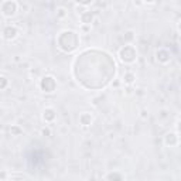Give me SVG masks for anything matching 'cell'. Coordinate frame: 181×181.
I'll list each match as a JSON object with an SVG mask.
<instances>
[{
	"label": "cell",
	"mask_w": 181,
	"mask_h": 181,
	"mask_svg": "<svg viewBox=\"0 0 181 181\" xmlns=\"http://www.w3.org/2000/svg\"><path fill=\"white\" fill-rule=\"evenodd\" d=\"M144 2H146V3H153L154 0H144Z\"/></svg>",
	"instance_id": "d6986e66"
},
{
	"label": "cell",
	"mask_w": 181,
	"mask_h": 181,
	"mask_svg": "<svg viewBox=\"0 0 181 181\" xmlns=\"http://www.w3.org/2000/svg\"><path fill=\"white\" fill-rule=\"evenodd\" d=\"M67 16V10L64 7H60L57 10V17H60V19H62V17H65Z\"/></svg>",
	"instance_id": "8fae6325"
},
{
	"label": "cell",
	"mask_w": 181,
	"mask_h": 181,
	"mask_svg": "<svg viewBox=\"0 0 181 181\" xmlns=\"http://www.w3.org/2000/svg\"><path fill=\"white\" fill-rule=\"evenodd\" d=\"M132 38H133V31H128V33H126V40L130 41Z\"/></svg>",
	"instance_id": "5bb4252c"
},
{
	"label": "cell",
	"mask_w": 181,
	"mask_h": 181,
	"mask_svg": "<svg viewBox=\"0 0 181 181\" xmlns=\"http://www.w3.org/2000/svg\"><path fill=\"white\" fill-rule=\"evenodd\" d=\"M164 142L167 146H176L178 143V136L177 133H167L164 137Z\"/></svg>",
	"instance_id": "277c9868"
},
{
	"label": "cell",
	"mask_w": 181,
	"mask_h": 181,
	"mask_svg": "<svg viewBox=\"0 0 181 181\" xmlns=\"http://www.w3.org/2000/svg\"><path fill=\"white\" fill-rule=\"evenodd\" d=\"M108 180H113V178H119V180H122L123 178V176H120V174H109V176H106Z\"/></svg>",
	"instance_id": "7c38bea8"
},
{
	"label": "cell",
	"mask_w": 181,
	"mask_h": 181,
	"mask_svg": "<svg viewBox=\"0 0 181 181\" xmlns=\"http://www.w3.org/2000/svg\"><path fill=\"white\" fill-rule=\"evenodd\" d=\"M79 122L84 125V126H89L92 123V116L89 113H82V115L79 116Z\"/></svg>",
	"instance_id": "ba28073f"
},
{
	"label": "cell",
	"mask_w": 181,
	"mask_h": 181,
	"mask_svg": "<svg viewBox=\"0 0 181 181\" xmlns=\"http://www.w3.org/2000/svg\"><path fill=\"white\" fill-rule=\"evenodd\" d=\"M146 116H147V111L143 109V111H142V118H146Z\"/></svg>",
	"instance_id": "2e32d148"
},
{
	"label": "cell",
	"mask_w": 181,
	"mask_h": 181,
	"mask_svg": "<svg viewBox=\"0 0 181 181\" xmlns=\"http://www.w3.org/2000/svg\"><path fill=\"white\" fill-rule=\"evenodd\" d=\"M123 81H125V84H128V85H132L133 81H135V75H133L132 72H126V74L123 75Z\"/></svg>",
	"instance_id": "30bf717a"
},
{
	"label": "cell",
	"mask_w": 181,
	"mask_h": 181,
	"mask_svg": "<svg viewBox=\"0 0 181 181\" xmlns=\"http://www.w3.org/2000/svg\"><path fill=\"white\" fill-rule=\"evenodd\" d=\"M43 118H44V120H47V122H53V120L55 119V111H54L53 108H47L44 111Z\"/></svg>",
	"instance_id": "8992f818"
},
{
	"label": "cell",
	"mask_w": 181,
	"mask_h": 181,
	"mask_svg": "<svg viewBox=\"0 0 181 181\" xmlns=\"http://www.w3.org/2000/svg\"><path fill=\"white\" fill-rule=\"evenodd\" d=\"M12 132H14L16 135H19V133H20V130H19L17 128H13V129H12Z\"/></svg>",
	"instance_id": "e0dca14e"
},
{
	"label": "cell",
	"mask_w": 181,
	"mask_h": 181,
	"mask_svg": "<svg viewBox=\"0 0 181 181\" xmlns=\"http://www.w3.org/2000/svg\"><path fill=\"white\" fill-rule=\"evenodd\" d=\"M41 133H43L44 136H50V135H51V132H50V129H45V128L41 130Z\"/></svg>",
	"instance_id": "9a60e30c"
},
{
	"label": "cell",
	"mask_w": 181,
	"mask_h": 181,
	"mask_svg": "<svg viewBox=\"0 0 181 181\" xmlns=\"http://www.w3.org/2000/svg\"><path fill=\"white\" fill-rule=\"evenodd\" d=\"M3 34H4V38H6V40H13V38L17 36V29L14 26H9V27L4 29Z\"/></svg>",
	"instance_id": "3957f363"
},
{
	"label": "cell",
	"mask_w": 181,
	"mask_h": 181,
	"mask_svg": "<svg viewBox=\"0 0 181 181\" xmlns=\"http://www.w3.org/2000/svg\"><path fill=\"white\" fill-rule=\"evenodd\" d=\"M41 88L44 89V92H53L54 88H55V82H54L53 77H45V78H43Z\"/></svg>",
	"instance_id": "7a4b0ae2"
},
{
	"label": "cell",
	"mask_w": 181,
	"mask_h": 181,
	"mask_svg": "<svg viewBox=\"0 0 181 181\" xmlns=\"http://www.w3.org/2000/svg\"><path fill=\"white\" fill-rule=\"evenodd\" d=\"M6 85H7V79L4 78V77H0V89H3Z\"/></svg>",
	"instance_id": "4fadbf2b"
},
{
	"label": "cell",
	"mask_w": 181,
	"mask_h": 181,
	"mask_svg": "<svg viewBox=\"0 0 181 181\" xmlns=\"http://www.w3.org/2000/svg\"><path fill=\"white\" fill-rule=\"evenodd\" d=\"M157 60H159L160 62H167L170 60V53L169 51H166V50L157 51Z\"/></svg>",
	"instance_id": "52a82bcc"
},
{
	"label": "cell",
	"mask_w": 181,
	"mask_h": 181,
	"mask_svg": "<svg viewBox=\"0 0 181 181\" xmlns=\"http://www.w3.org/2000/svg\"><path fill=\"white\" fill-rule=\"evenodd\" d=\"M3 14L4 16H7V17H12L16 14L17 12V4L14 3V2H6V3L3 4Z\"/></svg>",
	"instance_id": "6da1fadb"
},
{
	"label": "cell",
	"mask_w": 181,
	"mask_h": 181,
	"mask_svg": "<svg viewBox=\"0 0 181 181\" xmlns=\"http://www.w3.org/2000/svg\"><path fill=\"white\" fill-rule=\"evenodd\" d=\"M135 4H137V6H140V4H142V2H140V0H135Z\"/></svg>",
	"instance_id": "ac0fdd59"
},
{
	"label": "cell",
	"mask_w": 181,
	"mask_h": 181,
	"mask_svg": "<svg viewBox=\"0 0 181 181\" xmlns=\"http://www.w3.org/2000/svg\"><path fill=\"white\" fill-rule=\"evenodd\" d=\"M92 19H94V14L90 12H84L82 14H81V21H82L84 24H90Z\"/></svg>",
	"instance_id": "9c48e42d"
},
{
	"label": "cell",
	"mask_w": 181,
	"mask_h": 181,
	"mask_svg": "<svg viewBox=\"0 0 181 181\" xmlns=\"http://www.w3.org/2000/svg\"><path fill=\"white\" fill-rule=\"evenodd\" d=\"M129 51H130V47H125V48L120 50V58H122L125 62H132L133 60H135L133 55H129Z\"/></svg>",
	"instance_id": "5b68a950"
}]
</instances>
